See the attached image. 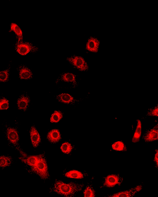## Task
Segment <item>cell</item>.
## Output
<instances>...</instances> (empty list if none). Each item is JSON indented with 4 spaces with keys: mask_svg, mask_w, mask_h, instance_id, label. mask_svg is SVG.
<instances>
[{
    "mask_svg": "<svg viewBox=\"0 0 158 197\" xmlns=\"http://www.w3.org/2000/svg\"><path fill=\"white\" fill-rule=\"evenodd\" d=\"M72 148L71 144L67 142L64 143L60 147L61 151L63 153L67 154H69L71 152Z\"/></svg>",
    "mask_w": 158,
    "mask_h": 197,
    "instance_id": "24",
    "label": "cell"
},
{
    "mask_svg": "<svg viewBox=\"0 0 158 197\" xmlns=\"http://www.w3.org/2000/svg\"><path fill=\"white\" fill-rule=\"evenodd\" d=\"M136 192L134 188H131L129 190L120 192L110 196L114 197H130L133 196Z\"/></svg>",
    "mask_w": 158,
    "mask_h": 197,
    "instance_id": "17",
    "label": "cell"
},
{
    "mask_svg": "<svg viewBox=\"0 0 158 197\" xmlns=\"http://www.w3.org/2000/svg\"><path fill=\"white\" fill-rule=\"evenodd\" d=\"M84 194V196L85 197H93L95 196V192L94 189L89 186L86 187Z\"/></svg>",
    "mask_w": 158,
    "mask_h": 197,
    "instance_id": "25",
    "label": "cell"
},
{
    "mask_svg": "<svg viewBox=\"0 0 158 197\" xmlns=\"http://www.w3.org/2000/svg\"><path fill=\"white\" fill-rule=\"evenodd\" d=\"M65 176L68 178L81 179L83 178V175L81 172L75 170H71L67 172Z\"/></svg>",
    "mask_w": 158,
    "mask_h": 197,
    "instance_id": "18",
    "label": "cell"
},
{
    "mask_svg": "<svg viewBox=\"0 0 158 197\" xmlns=\"http://www.w3.org/2000/svg\"><path fill=\"white\" fill-rule=\"evenodd\" d=\"M10 159L8 157L2 156H0V167H5L10 165Z\"/></svg>",
    "mask_w": 158,
    "mask_h": 197,
    "instance_id": "22",
    "label": "cell"
},
{
    "mask_svg": "<svg viewBox=\"0 0 158 197\" xmlns=\"http://www.w3.org/2000/svg\"><path fill=\"white\" fill-rule=\"evenodd\" d=\"M39 155L36 156H31L29 157L26 160V162L29 165L33 167L36 164Z\"/></svg>",
    "mask_w": 158,
    "mask_h": 197,
    "instance_id": "23",
    "label": "cell"
},
{
    "mask_svg": "<svg viewBox=\"0 0 158 197\" xmlns=\"http://www.w3.org/2000/svg\"><path fill=\"white\" fill-rule=\"evenodd\" d=\"M112 148L116 151H126L127 148L123 143L122 141H117L112 145Z\"/></svg>",
    "mask_w": 158,
    "mask_h": 197,
    "instance_id": "20",
    "label": "cell"
},
{
    "mask_svg": "<svg viewBox=\"0 0 158 197\" xmlns=\"http://www.w3.org/2000/svg\"><path fill=\"white\" fill-rule=\"evenodd\" d=\"M30 103V98L27 94H23L18 98L17 104L19 109L23 111H26Z\"/></svg>",
    "mask_w": 158,
    "mask_h": 197,
    "instance_id": "8",
    "label": "cell"
},
{
    "mask_svg": "<svg viewBox=\"0 0 158 197\" xmlns=\"http://www.w3.org/2000/svg\"><path fill=\"white\" fill-rule=\"evenodd\" d=\"M15 49L19 53L22 55H25L29 52H36L38 50V48L31 43L23 41L16 43Z\"/></svg>",
    "mask_w": 158,
    "mask_h": 197,
    "instance_id": "3",
    "label": "cell"
},
{
    "mask_svg": "<svg viewBox=\"0 0 158 197\" xmlns=\"http://www.w3.org/2000/svg\"><path fill=\"white\" fill-rule=\"evenodd\" d=\"M99 44L98 40L94 37L89 38L86 45V49L89 51L94 52L98 51Z\"/></svg>",
    "mask_w": 158,
    "mask_h": 197,
    "instance_id": "11",
    "label": "cell"
},
{
    "mask_svg": "<svg viewBox=\"0 0 158 197\" xmlns=\"http://www.w3.org/2000/svg\"><path fill=\"white\" fill-rule=\"evenodd\" d=\"M9 107V102L6 98H2L0 99V110L7 109Z\"/></svg>",
    "mask_w": 158,
    "mask_h": 197,
    "instance_id": "26",
    "label": "cell"
},
{
    "mask_svg": "<svg viewBox=\"0 0 158 197\" xmlns=\"http://www.w3.org/2000/svg\"><path fill=\"white\" fill-rule=\"evenodd\" d=\"M14 31L18 39L17 42L23 41V36L22 30L20 28L14 23H11L10 25V31Z\"/></svg>",
    "mask_w": 158,
    "mask_h": 197,
    "instance_id": "14",
    "label": "cell"
},
{
    "mask_svg": "<svg viewBox=\"0 0 158 197\" xmlns=\"http://www.w3.org/2000/svg\"><path fill=\"white\" fill-rule=\"evenodd\" d=\"M122 181L123 178L119 175H110L105 178L103 185L107 187H113L116 184L120 185Z\"/></svg>",
    "mask_w": 158,
    "mask_h": 197,
    "instance_id": "6",
    "label": "cell"
},
{
    "mask_svg": "<svg viewBox=\"0 0 158 197\" xmlns=\"http://www.w3.org/2000/svg\"><path fill=\"white\" fill-rule=\"evenodd\" d=\"M134 188L136 192L139 191L141 189L142 186L140 185Z\"/></svg>",
    "mask_w": 158,
    "mask_h": 197,
    "instance_id": "29",
    "label": "cell"
},
{
    "mask_svg": "<svg viewBox=\"0 0 158 197\" xmlns=\"http://www.w3.org/2000/svg\"><path fill=\"white\" fill-rule=\"evenodd\" d=\"M62 114L60 111H55L52 115L50 118V122L52 123L58 122L62 118Z\"/></svg>",
    "mask_w": 158,
    "mask_h": 197,
    "instance_id": "21",
    "label": "cell"
},
{
    "mask_svg": "<svg viewBox=\"0 0 158 197\" xmlns=\"http://www.w3.org/2000/svg\"><path fill=\"white\" fill-rule=\"evenodd\" d=\"M137 121L136 129L132 139V142L134 143L139 141L141 133V122L139 119L137 120Z\"/></svg>",
    "mask_w": 158,
    "mask_h": 197,
    "instance_id": "15",
    "label": "cell"
},
{
    "mask_svg": "<svg viewBox=\"0 0 158 197\" xmlns=\"http://www.w3.org/2000/svg\"><path fill=\"white\" fill-rule=\"evenodd\" d=\"M148 116H158V107H155L150 109L148 112Z\"/></svg>",
    "mask_w": 158,
    "mask_h": 197,
    "instance_id": "27",
    "label": "cell"
},
{
    "mask_svg": "<svg viewBox=\"0 0 158 197\" xmlns=\"http://www.w3.org/2000/svg\"><path fill=\"white\" fill-rule=\"evenodd\" d=\"M158 125L153 128L148 130L144 134L143 139L146 142H149L158 140Z\"/></svg>",
    "mask_w": 158,
    "mask_h": 197,
    "instance_id": "7",
    "label": "cell"
},
{
    "mask_svg": "<svg viewBox=\"0 0 158 197\" xmlns=\"http://www.w3.org/2000/svg\"><path fill=\"white\" fill-rule=\"evenodd\" d=\"M67 60L73 66L81 71L87 70L88 66L84 58L76 55L68 58Z\"/></svg>",
    "mask_w": 158,
    "mask_h": 197,
    "instance_id": "4",
    "label": "cell"
},
{
    "mask_svg": "<svg viewBox=\"0 0 158 197\" xmlns=\"http://www.w3.org/2000/svg\"><path fill=\"white\" fill-rule=\"evenodd\" d=\"M10 63L9 65L7 68L5 70L0 71V81L5 82L9 80L10 73Z\"/></svg>",
    "mask_w": 158,
    "mask_h": 197,
    "instance_id": "19",
    "label": "cell"
},
{
    "mask_svg": "<svg viewBox=\"0 0 158 197\" xmlns=\"http://www.w3.org/2000/svg\"><path fill=\"white\" fill-rule=\"evenodd\" d=\"M154 161L156 163V165L158 166V150H156V151L155 155L154 158Z\"/></svg>",
    "mask_w": 158,
    "mask_h": 197,
    "instance_id": "28",
    "label": "cell"
},
{
    "mask_svg": "<svg viewBox=\"0 0 158 197\" xmlns=\"http://www.w3.org/2000/svg\"><path fill=\"white\" fill-rule=\"evenodd\" d=\"M19 77L21 79L28 80L32 78L33 74L31 70L24 65H21L17 68Z\"/></svg>",
    "mask_w": 158,
    "mask_h": 197,
    "instance_id": "9",
    "label": "cell"
},
{
    "mask_svg": "<svg viewBox=\"0 0 158 197\" xmlns=\"http://www.w3.org/2000/svg\"><path fill=\"white\" fill-rule=\"evenodd\" d=\"M30 135L32 143L35 147H37L41 141L40 136L36 128L32 126L30 129Z\"/></svg>",
    "mask_w": 158,
    "mask_h": 197,
    "instance_id": "10",
    "label": "cell"
},
{
    "mask_svg": "<svg viewBox=\"0 0 158 197\" xmlns=\"http://www.w3.org/2000/svg\"><path fill=\"white\" fill-rule=\"evenodd\" d=\"M58 80L64 82L76 83L75 75L70 73H64L62 74L59 76Z\"/></svg>",
    "mask_w": 158,
    "mask_h": 197,
    "instance_id": "13",
    "label": "cell"
},
{
    "mask_svg": "<svg viewBox=\"0 0 158 197\" xmlns=\"http://www.w3.org/2000/svg\"><path fill=\"white\" fill-rule=\"evenodd\" d=\"M6 136L8 140L22 154L23 153L19 147V136L16 130L14 128H8L6 131Z\"/></svg>",
    "mask_w": 158,
    "mask_h": 197,
    "instance_id": "5",
    "label": "cell"
},
{
    "mask_svg": "<svg viewBox=\"0 0 158 197\" xmlns=\"http://www.w3.org/2000/svg\"><path fill=\"white\" fill-rule=\"evenodd\" d=\"M83 186V184L71 182L67 183L56 179L53 187L50 190L61 195L72 196L81 191Z\"/></svg>",
    "mask_w": 158,
    "mask_h": 197,
    "instance_id": "1",
    "label": "cell"
},
{
    "mask_svg": "<svg viewBox=\"0 0 158 197\" xmlns=\"http://www.w3.org/2000/svg\"><path fill=\"white\" fill-rule=\"evenodd\" d=\"M47 138L51 143H55L61 139V135L58 130L54 129L50 131L48 133Z\"/></svg>",
    "mask_w": 158,
    "mask_h": 197,
    "instance_id": "12",
    "label": "cell"
},
{
    "mask_svg": "<svg viewBox=\"0 0 158 197\" xmlns=\"http://www.w3.org/2000/svg\"><path fill=\"white\" fill-rule=\"evenodd\" d=\"M32 170L42 179L45 180L48 179L49 175L47 161L43 154L39 155L37 161Z\"/></svg>",
    "mask_w": 158,
    "mask_h": 197,
    "instance_id": "2",
    "label": "cell"
},
{
    "mask_svg": "<svg viewBox=\"0 0 158 197\" xmlns=\"http://www.w3.org/2000/svg\"><path fill=\"white\" fill-rule=\"evenodd\" d=\"M56 98L59 101L64 103L68 104L73 101V98L68 94L62 93L57 96Z\"/></svg>",
    "mask_w": 158,
    "mask_h": 197,
    "instance_id": "16",
    "label": "cell"
}]
</instances>
